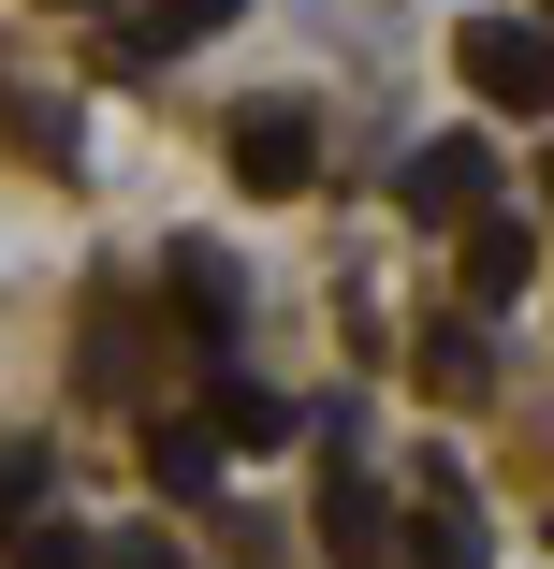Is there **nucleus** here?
I'll use <instances>...</instances> for the list:
<instances>
[{
  "label": "nucleus",
  "mask_w": 554,
  "mask_h": 569,
  "mask_svg": "<svg viewBox=\"0 0 554 569\" xmlns=\"http://www.w3.org/2000/svg\"><path fill=\"white\" fill-rule=\"evenodd\" d=\"M204 438H219V452H292V395H263V380L219 366V380H204Z\"/></svg>",
  "instance_id": "obj_4"
},
{
  "label": "nucleus",
  "mask_w": 554,
  "mask_h": 569,
  "mask_svg": "<svg viewBox=\"0 0 554 569\" xmlns=\"http://www.w3.org/2000/svg\"><path fill=\"white\" fill-rule=\"evenodd\" d=\"M394 204L437 219V234H482V219H496V147H467V132H453V147H423V161L394 176Z\"/></svg>",
  "instance_id": "obj_2"
},
{
  "label": "nucleus",
  "mask_w": 554,
  "mask_h": 569,
  "mask_svg": "<svg viewBox=\"0 0 554 569\" xmlns=\"http://www.w3.org/2000/svg\"><path fill=\"white\" fill-rule=\"evenodd\" d=\"M30 497H44V452H0V540L30 526Z\"/></svg>",
  "instance_id": "obj_12"
},
{
  "label": "nucleus",
  "mask_w": 554,
  "mask_h": 569,
  "mask_svg": "<svg viewBox=\"0 0 554 569\" xmlns=\"http://www.w3.org/2000/svg\"><path fill=\"white\" fill-rule=\"evenodd\" d=\"M321 176V118H306V102H249V118H234V190H306Z\"/></svg>",
  "instance_id": "obj_3"
},
{
  "label": "nucleus",
  "mask_w": 554,
  "mask_h": 569,
  "mask_svg": "<svg viewBox=\"0 0 554 569\" xmlns=\"http://www.w3.org/2000/svg\"><path fill=\"white\" fill-rule=\"evenodd\" d=\"M423 395H453V409H467V395H496V336H482V307L423 336Z\"/></svg>",
  "instance_id": "obj_8"
},
{
  "label": "nucleus",
  "mask_w": 554,
  "mask_h": 569,
  "mask_svg": "<svg viewBox=\"0 0 554 569\" xmlns=\"http://www.w3.org/2000/svg\"><path fill=\"white\" fill-rule=\"evenodd\" d=\"M453 73L496 102V118H554V16L525 30V16H467L453 30Z\"/></svg>",
  "instance_id": "obj_1"
},
{
  "label": "nucleus",
  "mask_w": 554,
  "mask_h": 569,
  "mask_svg": "<svg viewBox=\"0 0 554 569\" xmlns=\"http://www.w3.org/2000/svg\"><path fill=\"white\" fill-rule=\"evenodd\" d=\"M321 555H336V569H380V555H394V540H380V482H365V468L321 482Z\"/></svg>",
  "instance_id": "obj_7"
},
{
  "label": "nucleus",
  "mask_w": 554,
  "mask_h": 569,
  "mask_svg": "<svg viewBox=\"0 0 554 569\" xmlns=\"http://www.w3.org/2000/svg\"><path fill=\"white\" fill-rule=\"evenodd\" d=\"M161 292L190 307L204 351H234V307H249V292H234V263H219V249H161Z\"/></svg>",
  "instance_id": "obj_5"
},
{
  "label": "nucleus",
  "mask_w": 554,
  "mask_h": 569,
  "mask_svg": "<svg viewBox=\"0 0 554 569\" xmlns=\"http://www.w3.org/2000/svg\"><path fill=\"white\" fill-rule=\"evenodd\" d=\"M525 278H540V249L511 234V219H482V234H467V307H511Z\"/></svg>",
  "instance_id": "obj_10"
},
{
  "label": "nucleus",
  "mask_w": 554,
  "mask_h": 569,
  "mask_svg": "<svg viewBox=\"0 0 554 569\" xmlns=\"http://www.w3.org/2000/svg\"><path fill=\"white\" fill-rule=\"evenodd\" d=\"M147 482L161 497H219V438L204 423H147Z\"/></svg>",
  "instance_id": "obj_9"
},
{
  "label": "nucleus",
  "mask_w": 554,
  "mask_h": 569,
  "mask_svg": "<svg viewBox=\"0 0 554 569\" xmlns=\"http://www.w3.org/2000/svg\"><path fill=\"white\" fill-rule=\"evenodd\" d=\"M102 569H175V540H118V555H102Z\"/></svg>",
  "instance_id": "obj_14"
},
{
  "label": "nucleus",
  "mask_w": 554,
  "mask_h": 569,
  "mask_svg": "<svg viewBox=\"0 0 554 569\" xmlns=\"http://www.w3.org/2000/svg\"><path fill=\"white\" fill-rule=\"evenodd\" d=\"M204 30H234V0H147L132 44H204Z\"/></svg>",
  "instance_id": "obj_11"
},
{
  "label": "nucleus",
  "mask_w": 554,
  "mask_h": 569,
  "mask_svg": "<svg viewBox=\"0 0 554 569\" xmlns=\"http://www.w3.org/2000/svg\"><path fill=\"white\" fill-rule=\"evenodd\" d=\"M16 569H88V540L73 526H16Z\"/></svg>",
  "instance_id": "obj_13"
},
{
  "label": "nucleus",
  "mask_w": 554,
  "mask_h": 569,
  "mask_svg": "<svg viewBox=\"0 0 554 569\" xmlns=\"http://www.w3.org/2000/svg\"><path fill=\"white\" fill-rule=\"evenodd\" d=\"M409 569H482V497H467L453 468H423V540H409Z\"/></svg>",
  "instance_id": "obj_6"
}]
</instances>
